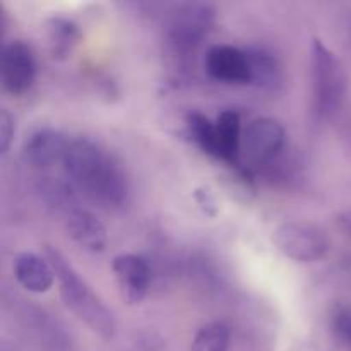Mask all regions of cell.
Listing matches in <instances>:
<instances>
[{"label":"cell","mask_w":351,"mask_h":351,"mask_svg":"<svg viewBox=\"0 0 351 351\" xmlns=\"http://www.w3.org/2000/svg\"><path fill=\"white\" fill-rule=\"evenodd\" d=\"M75 191L105 209H119L130 194L129 177L119 158L99 143L81 137L71 143L64 160Z\"/></svg>","instance_id":"obj_1"},{"label":"cell","mask_w":351,"mask_h":351,"mask_svg":"<svg viewBox=\"0 0 351 351\" xmlns=\"http://www.w3.org/2000/svg\"><path fill=\"white\" fill-rule=\"evenodd\" d=\"M45 256L50 261L58 281L62 302L77 319H81L91 331L103 339H112L115 336V319L98 295L91 290L84 278L74 269L67 257L55 247H45Z\"/></svg>","instance_id":"obj_2"},{"label":"cell","mask_w":351,"mask_h":351,"mask_svg":"<svg viewBox=\"0 0 351 351\" xmlns=\"http://www.w3.org/2000/svg\"><path fill=\"white\" fill-rule=\"evenodd\" d=\"M311 82L317 115L331 117L338 112L346 95L345 69L321 38H312L311 43Z\"/></svg>","instance_id":"obj_3"},{"label":"cell","mask_w":351,"mask_h":351,"mask_svg":"<svg viewBox=\"0 0 351 351\" xmlns=\"http://www.w3.org/2000/svg\"><path fill=\"white\" fill-rule=\"evenodd\" d=\"M216 23V10L209 3H180L165 21V41L175 53H189L208 38Z\"/></svg>","instance_id":"obj_4"},{"label":"cell","mask_w":351,"mask_h":351,"mask_svg":"<svg viewBox=\"0 0 351 351\" xmlns=\"http://www.w3.org/2000/svg\"><path fill=\"white\" fill-rule=\"evenodd\" d=\"M276 249L295 263H317L329 252V240L319 226L304 221H288L274 230Z\"/></svg>","instance_id":"obj_5"},{"label":"cell","mask_w":351,"mask_h":351,"mask_svg":"<svg viewBox=\"0 0 351 351\" xmlns=\"http://www.w3.org/2000/svg\"><path fill=\"white\" fill-rule=\"evenodd\" d=\"M287 141V132L281 122L273 117L254 119L243 130L242 151L250 165H267L281 153Z\"/></svg>","instance_id":"obj_6"},{"label":"cell","mask_w":351,"mask_h":351,"mask_svg":"<svg viewBox=\"0 0 351 351\" xmlns=\"http://www.w3.org/2000/svg\"><path fill=\"white\" fill-rule=\"evenodd\" d=\"M0 79L2 88L9 95H26L36 79V60L27 43L12 40L3 45L0 60Z\"/></svg>","instance_id":"obj_7"},{"label":"cell","mask_w":351,"mask_h":351,"mask_svg":"<svg viewBox=\"0 0 351 351\" xmlns=\"http://www.w3.org/2000/svg\"><path fill=\"white\" fill-rule=\"evenodd\" d=\"M208 74L226 84H252V69L247 50L233 45H215L204 58Z\"/></svg>","instance_id":"obj_8"},{"label":"cell","mask_w":351,"mask_h":351,"mask_svg":"<svg viewBox=\"0 0 351 351\" xmlns=\"http://www.w3.org/2000/svg\"><path fill=\"white\" fill-rule=\"evenodd\" d=\"M113 276L127 305H139L149 291L151 271L146 259L136 254H119L112 263Z\"/></svg>","instance_id":"obj_9"},{"label":"cell","mask_w":351,"mask_h":351,"mask_svg":"<svg viewBox=\"0 0 351 351\" xmlns=\"http://www.w3.org/2000/svg\"><path fill=\"white\" fill-rule=\"evenodd\" d=\"M72 141L55 129H38L23 144V160L34 168H48L64 161Z\"/></svg>","instance_id":"obj_10"},{"label":"cell","mask_w":351,"mask_h":351,"mask_svg":"<svg viewBox=\"0 0 351 351\" xmlns=\"http://www.w3.org/2000/svg\"><path fill=\"white\" fill-rule=\"evenodd\" d=\"M65 230L67 235L86 252L99 254L108 245V233L105 225L86 209L79 208L67 215Z\"/></svg>","instance_id":"obj_11"},{"label":"cell","mask_w":351,"mask_h":351,"mask_svg":"<svg viewBox=\"0 0 351 351\" xmlns=\"http://www.w3.org/2000/svg\"><path fill=\"white\" fill-rule=\"evenodd\" d=\"M14 276L31 293H47L57 280L50 261L34 252H23L14 259Z\"/></svg>","instance_id":"obj_12"},{"label":"cell","mask_w":351,"mask_h":351,"mask_svg":"<svg viewBox=\"0 0 351 351\" xmlns=\"http://www.w3.org/2000/svg\"><path fill=\"white\" fill-rule=\"evenodd\" d=\"M216 125V160L225 161L230 167H240L242 151V120L235 110H225L218 115Z\"/></svg>","instance_id":"obj_13"},{"label":"cell","mask_w":351,"mask_h":351,"mask_svg":"<svg viewBox=\"0 0 351 351\" xmlns=\"http://www.w3.org/2000/svg\"><path fill=\"white\" fill-rule=\"evenodd\" d=\"M48 48L55 60H67L81 41V29L72 19L53 16L47 21Z\"/></svg>","instance_id":"obj_14"},{"label":"cell","mask_w":351,"mask_h":351,"mask_svg":"<svg viewBox=\"0 0 351 351\" xmlns=\"http://www.w3.org/2000/svg\"><path fill=\"white\" fill-rule=\"evenodd\" d=\"M247 55L252 69V84L264 91H276L283 79L278 58L263 48H249Z\"/></svg>","instance_id":"obj_15"},{"label":"cell","mask_w":351,"mask_h":351,"mask_svg":"<svg viewBox=\"0 0 351 351\" xmlns=\"http://www.w3.org/2000/svg\"><path fill=\"white\" fill-rule=\"evenodd\" d=\"M36 191L40 197L47 202L50 208L57 211H67L71 215L77 208V195H75L74 185H69L67 182L58 180V178L43 177V180L38 182Z\"/></svg>","instance_id":"obj_16"},{"label":"cell","mask_w":351,"mask_h":351,"mask_svg":"<svg viewBox=\"0 0 351 351\" xmlns=\"http://www.w3.org/2000/svg\"><path fill=\"white\" fill-rule=\"evenodd\" d=\"M185 130L192 143L201 147L206 154L216 158V125L215 122L199 112L189 113L185 119Z\"/></svg>","instance_id":"obj_17"},{"label":"cell","mask_w":351,"mask_h":351,"mask_svg":"<svg viewBox=\"0 0 351 351\" xmlns=\"http://www.w3.org/2000/svg\"><path fill=\"white\" fill-rule=\"evenodd\" d=\"M232 332L221 321L209 322L195 332L191 351H228Z\"/></svg>","instance_id":"obj_18"},{"label":"cell","mask_w":351,"mask_h":351,"mask_svg":"<svg viewBox=\"0 0 351 351\" xmlns=\"http://www.w3.org/2000/svg\"><path fill=\"white\" fill-rule=\"evenodd\" d=\"M329 326L336 341L346 350H351V305H335L329 317Z\"/></svg>","instance_id":"obj_19"},{"label":"cell","mask_w":351,"mask_h":351,"mask_svg":"<svg viewBox=\"0 0 351 351\" xmlns=\"http://www.w3.org/2000/svg\"><path fill=\"white\" fill-rule=\"evenodd\" d=\"M16 132V120L5 108L0 112V153L7 154Z\"/></svg>","instance_id":"obj_20"},{"label":"cell","mask_w":351,"mask_h":351,"mask_svg":"<svg viewBox=\"0 0 351 351\" xmlns=\"http://www.w3.org/2000/svg\"><path fill=\"white\" fill-rule=\"evenodd\" d=\"M194 199L197 202V206L201 208V211L204 213L206 216H211L215 218L218 215V201H216L215 194H213L209 189L206 187H197L194 191Z\"/></svg>","instance_id":"obj_21"},{"label":"cell","mask_w":351,"mask_h":351,"mask_svg":"<svg viewBox=\"0 0 351 351\" xmlns=\"http://www.w3.org/2000/svg\"><path fill=\"white\" fill-rule=\"evenodd\" d=\"M338 223L343 228V232L351 239V211H345L338 216Z\"/></svg>","instance_id":"obj_22"}]
</instances>
